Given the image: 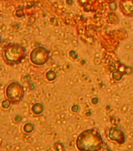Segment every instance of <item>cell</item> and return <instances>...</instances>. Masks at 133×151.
<instances>
[{"label": "cell", "mask_w": 133, "mask_h": 151, "mask_svg": "<svg viewBox=\"0 0 133 151\" xmlns=\"http://www.w3.org/2000/svg\"><path fill=\"white\" fill-rule=\"evenodd\" d=\"M103 144L100 133L95 128L87 129L81 132L75 141L78 151H99Z\"/></svg>", "instance_id": "obj_1"}, {"label": "cell", "mask_w": 133, "mask_h": 151, "mask_svg": "<svg viewBox=\"0 0 133 151\" xmlns=\"http://www.w3.org/2000/svg\"><path fill=\"white\" fill-rule=\"evenodd\" d=\"M49 50L43 47H39L33 50L31 53V61L37 65H43L49 61Z\"/></svg>", "instance_id": "obj_2"}, {"label": "cell", "mask_w": 133, "mask_h": 151, "mask_svg": "<svg viewBox=\"0 0 133 151\" xmlns=\"http://www.w3.org/2000/svg\"><path fill=\"white\" fill-rule=\"evenodd\" d=\"M108 137L113 141L117 142L120 145L124 144L126 141V135L124 132L117 127H110L108 132Z\"/></svg>", "instance_id": "obj_3"}, {"label": "cell", "mask_w": 133, "mask_h": 151, "mask_svg": "<svg viewBox=\"0 0 133 151\" xmlns=\"http://www.w3.org/2000/svg\"><path fill=\"white\" fill-rule=\"evenodd\" d=\"M120 7L125 15H133V0H122L120 2Z\"/></svg>", "instance_id": "obj_4"}, {"label": "cell", "mask_w": 133, "mask_h": 151, "mask_svg": "<svg viewBox=\"0 0 133 151\" xmlns=\"http://www.w3.org/2000/svg\"><path fill=\"white\" fill-rule=\"evenodd\" d=\"M32 111L35 114H41L44 111V106L41 103H36L33 106Z\"/></svg>", "instance_id": "obj_5"}, {"label": "cell", "mask_w": 133, "mask_h": 151, "mask_svg": "<svg viewBox=\"0 0 133 151\" xmlns=\"http://www.w3.org/2000/svg\"><path fill=\"white\" fill-rule=\"evenodd\" d=\"M112 77L114 78L115 80H117V81L121 80L122 79V77H123V73H122V71H120V70L115 71V72L113 73Z\"/></svg>", "instance_id": "obj_6"}, {"label": "cell", "mask_w": 133, "mask_h": 151, "mask_svg": "<svg viewBox=\"0 0 133 151\" xmlns=\"http://www.w3.org/2000/svg\"><path fill=\"white\" fill-rule=\"evenodd\" d=\"M47 79L50 81H53L54 80H56V73L53 70H50L49 72H47L46 73Z\"/></svg>", "instance_id": "obj_7"}, {"label": "cell", "mask_w": 133, "mask_h": 151, "mask_svg": "<svg viewBox=\"0 0 133 151\" xmlns=\"http://www.w3.org/2000/svg\"><path fill=\"white\" fill-rule=\"evenodd\" d=\"M55 149H56V151H66L64 144H63L62 142H60L55 143Z\"/></svg>", "instance_id": "obj_8"}, {"label": "cell", "mask_w": 133, "mask_h": 151, "mask_svg": "<svg viewBox=\"0 0 133 151\" xmlns=\"http://www.w3.org/2000/svg\"><path fill=\"white\" fill-rule=\"evenodd\" d=\"M34 130V125L32 124H31V123H28V124H26L24 125V131L27 132L28 133H30Z\"/></svg>", "instance_id": "obj_9"}, {"label": "cell", "mask_w": 133, "mask_h": 151, "mask_svg": "<svg viewBox=\"0 0 133 151\" xmlns=\"http://www.w3.org/2000/svg\"><path fill=\"white\" fill-rule=\"evenodd\" d=\"M110 8L111 10H116V9H117V3H116V2L115 1H114V2H111L110 3Z\"/></svg>", "instance_id": "obj_10"}, {"label": "cell", "mask_w": 133, "mask_h": 151, "mask_svg": "<svg viewBox=\"0 0 133 151\" xmlns=\"http://www.w3.org/2000/svg\"><path fill=\"white\" fill-rule=\"evenodd\" d=\"M69 55H70V57L73 58H78V54L75 50H70L69 52Z\"/></svg>", "instance_id": "obj_11"}, {"label": "cell", "mask_w": 133, "mask_h": 151, "mask_svg": "<svg viewBox=\"0 0 133 151\" xmlns=\"http://www.w3.org/2000/svg\"><path fill=\"white\" fill-rule=\"evenodd\" d=\"M9 106H10V102H9V101H7V100H6V101H4L2 102V106H3V108L8 109L9 107Z\"/></svg>", "instance_id": "obj_12"}, {"label": "cell", "mask_w": 133, "mask_h": 151, "mask_svg": "<svg viewBox=\"0 0 133 151\" xmlns=\"http://www.w3.org/2000/svg\"><path fill=\"white\" fill-rule=\"evenodd\" d=\"M71 110H72L74 113H77V112H78V110H79V106H78V105H74V106H72V108H71Z\"/></svg>", "instance_id": "obj_13"}, {"label": "cell", "mask_w": 133, "mask_h": 151, "mask_svg": "<svg viewBox=\"0 0 133 151\" xmlns=\"http://www.w3.org/2000/svg\"><path fill=\"white\" fill-rule=\"evenodd\" d=\"M92 102L93 104H95V105L98 104V102H99L98 98H93V99H92Z\"/></svg>", "instance_id": "obj_14"}, {"label": "cell", "mask_w": 133, "mask_h": 151, "mask_svg": "<svg viewBox=\"0 0 133 151\" xmlns=\"http://www.w3.org/2000/svg\"><path fill=\"white\" fill-rule=\"evenodd\" d=\"M15 120H16V121H21V116H16V117H15Z\"/></svg>", "instance_id": "obj_15"}, {"label": "cell", "mask_w": 133, "mask_h": 151, "mask_svg": "<svg viewBox=\"0 0 133 151\" xmlns=\"http://www.w3.org/2000/svg\"><path fill=\"white\" fill-rule=\"evenodd\" d=\"M29 87H30L31 90H34L35 89V84H34V83H31L30 86H29Z\"/></svg>", "instance_id": "obj_16"}, {"label": "cell", "mask_w": 133, "mask_h": 151, "mask_svg": "<svg viewBox=\"0 0 133 151\" xmlns=\"http://www.w3.org/2000/svg\"><path fill=\"white\" fill-rule=\"evenodd\" d=\"M67 3L68 5H73V1L72 0H67Z\"/></svg>", "instance_id": "obj_17"}]
</instances>
